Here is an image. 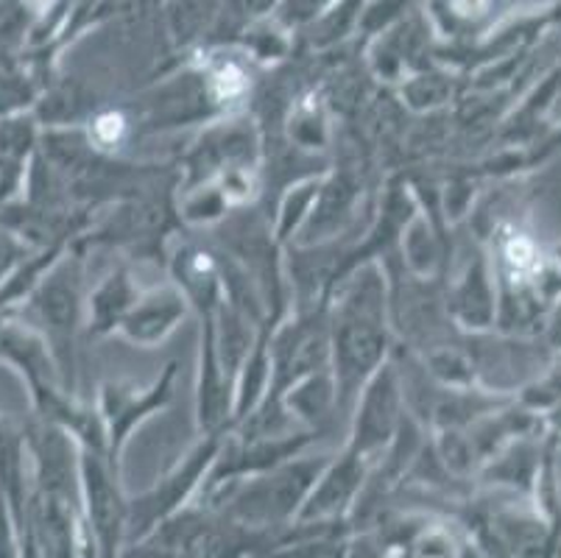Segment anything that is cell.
I'll return each mask as SVG.
<instances>
[{"instance_id":"cell-13","label":"cell","mask_w":561,"mask_h":558,"mask_svg":"<svg viewBox=\"0 0 561 558\" xmlns=\"http://www.w3.org/2000/svg\"><path fill=\"white\" fill-rule=\"evenodd\" d=\"M341 558H380L377 556V550L371 545H352V547H344V553H341Z\"/></svg>"},{"instance_id":"cell-5","label":"cell","mask_w":561,"mask_h":558,"mask_svg":"<svg viewBox=\"0 0 561 558\" xmlns=\"http://www.w3.org/2000/svg\"><path fill=\"white\" fill-rule=\"evenodd\" d=\"M400 388H397V377L391 366H380L375 372L358 406V417H355V436H352V453H358L360 458L380 449L389 442L400 428Z\"/></svg>"},{"instance_id":"cell-4","label":"cell","mask_w":561,"mask_h":558,"mask_svg":"<svg viewBox=\"0 0 561 558\" xmlns=\"http://www.w3.org/2000/svg\"><path fill=\"white\" fill-rule=\"evenodd\" d=\"M79 478L81 494H84L87 503V516H90V528H93V539L99 542L101 558H115L129 509H126V503L117 494L115 478H112L104 460V449L81 447Z\"/></svg>"},{"instance_id":"cell-2","label":"cell","mask_w":561,"mask_h":558,"mask_svg":"<svg viewBox=\"0 0 561 558\" xmlns=\"http://www.w3.org/2000/svg\"><path fill=\"white\" fill-rule=\"evenodd\" d=\"M12 319L32 327L54 355L62 386L70 391L73 383V341L81 321V265L76 258L54 260L48 271L39 276L34 291L14 307Z\"/></svg>"},{"instance_id":"cell-8","label":"cell","mask_w":561,"mask_h":558,"mask_svg":"<svg viewBox=\"0 0 561 558\" xmlns=\"http://www.w3.org/2000/svg\"><path fill=\"white\" fill-rule=\"evenodd\" d=\"M185 305L187 296L173 288H162L149 296H140L137 305L129 310V316L124 319V324H121V330L135 344L154 346L185 316Z\"/></svg>"},{"instance_id":"cell-10","label":"cell","mask_w":561,"mask_h":558,"mask_svg":"<svg viewBox=\"0 0 561 558\" xmlns=\"http://www.w3.org/2000/svg\"><path fill=\"white\" fill-rule=\"evenodd\" d=\"M137 299H140V294L135 291L126 271L106 276L104 283L95 288V294L90 296V332L104 335V332L124 324V319L129 316L131 307L137 305Z\"/></svg>"},{"instance_id":"cell-6","label":"cell","mask_w":561,"mask_h":558,"mask_svg":"<svg viewBox=\"0 0 561 558\" xmlns=\"http://www.w3.org/2000/svg\"><path fill=\"white\" fill-rule=\"evenodd\" d=\"M218 447H221L218 433H210V439L185 460V467H180L173 475H168V478L162 480L160 489H154L151 494H146V498L137 500V503L131 505L129 516L137 534L149 531L157 520L171 514V511L191 494V489L198 483L204 469L210 467V464H216Z\"/></svg>"},{"instance_id":"cell-12","label":"cell","mask_w":561,"mask_h":558,"mask_svg":"<svg viewBox=\"0 0 561 558\" xmlns=\"http://www.w3.org/2000/svg\"><path fill=\"white\" fill-rule=\"evenodd\" d=\"M25 171H28V168H25L23 162L9 160L7 153L0 151V207L12 202L14 193L23 187Z\"/></svg>"},{"instance_id":"cell-3","label":"cell","mask_w":561,"mask_h":558,"mask_svg":"<svg viewBox=\"0 0 561 558\" xmlns=\"http://www.w3.org/2000/svg\"><path fill=\"white\" fill-rule=\"evenodd\" d=\"M324 469V460H299V464H279L268 478H260L241 489L232 500V514L241 522L260 528L283 520L297 509Z\"/></svg>"},{"instance_id":"cell-1","label":"cell","mask_w":561,"mask_h":558,"mask_svg":"<svg viewBox=\"0 0 561 558\" xmlns=\"http://www.w3.org/2000/svg\"><path fill=\"white\" fill-rule=\"evenodd\" d=\"M335 402L350 408L380 368L386 352V294L377 269H364L335 301L330 316Z\"/></svg>"},{"instance_id":"cell-7","label":"cell","mask_w":561,"mask_h":558,"mask_svg":"<svg viewBox=\"0 0 561 558\" xmlns=\"http://www.w3.org/2000/svg\"><path fill=\"white\" fill-rule=\"evenodd\" d=\"M171 380L173 366L165 368V375L154 383L151 388L140 391V388H124V386H106L101 394V419L106 428V444L115 453L121 442L126 439L137 419L160 408L168 397H171Z\"/></svg>"},{"instance_id":"cell-9","label":"cell","mask_w":561,"mask_h":558,"mask_svg":"<svg viewBox=\"0 0 561 558\" xmlns=\"http://www.w3.org/2000/svg\"><path fill=\"white\" fill-rule=\"evenodd\" d=\"M364 464L366 458H360L358 453H346L344 458L330 469L321 483L316 486L313 498L310 503L305 505L302 516L305 520H313V516H330V514H339L352 498H355V491H358L360 480H364Z\"/></svg>"},{"instance_id":"cell-11","label":"cell","mask_w":561,"mask_h":558,"mask_svg":"<svg viewBox=\"0 0 561 558\" xmlns=\"http://www.w3.org/2000/svg\"><path fill=\"white\" fill-rule=\"evenodd\" d=\"M34 258V249L20 235H14L7 224H0V285L23 263Z\"/></svg>"}]
</instances>
